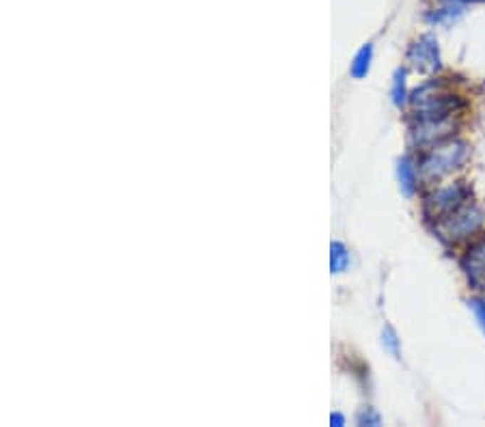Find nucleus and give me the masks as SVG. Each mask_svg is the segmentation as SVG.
<instances>
[{"label":"nucleus","mask_w":485,"mask_h":427,"mask_svg":"<svg viewBox=\"0 0 485 427\" xmlns=\"http://www.w3.org/2000/svg\"><path fill=\"white\" fill-rule=\"evenodd\" d=\"M410 102H412V110H414L419 121H425V119H449L464 106V102L457 95L447 93L444 87L440 83H436V80L429 83V85H423L421 89H417L412 93Z\"/></svg>","instance_id":"nucleus-1"},{"label":"nucleus","mask_w":485,"mask_h":427,"mask_svg":"<svg viewBox=\"0 0 485 427\" xmlns=\"http://www.w3.org/2000/svg\"><path fill=\"white\" fill-rule=\"evenodd\" d=\"M470 147L461 140H447L438 142V145L429 147V154L421 160V173L425 179H440L457 169L468 160Z\"/></svg>","instance_id":"nucleus-2"},{"label":"nucleus","mask_w":485,"mask_h":427,"mask_svg":"<svg viewBox=\"0 0 485 427\" xmlns=\"http://www.w3.org/2000/svg\"><path fill=\"white\" fill-rule=\"evenodd\" d=\"M468 199H470L468 186L464 181H457L453 186H447V188H440V190L427 194L423 201V214L427 221L442 223L453 211H457L461 205H466Z\"/></svg>","instance_id":"nucleus-3"},{"label":"nucleus","mask_w":485,"mask_h":427,"mask_svg":"<svg viewBox=\"0 0 485 427\" xmlns=\"http://www.w3.org/2000/svg\"><path fill=\"white\" fill-rule=\"evenodd\" d=\"M485 223V214L476 205H461L457 211H453L451 216L442 221V229L451 240H461L472 233H476Z\"/></svg>","instance_id":"nucleus-4"},{"label":"nucleus","mask_w":485,"mask_h":427,"mask_svg":"<svg viewBox=\"0 0 485 427\" xmlns=\"http://www.w3.org/2000/svg\"><path fill=\"white\" fill-rule=\"evenodd\" d=\"M408 63L419 71H427V74L438 71L442 67L438 41L432 35H425L419 41H414L408 50Z\"/></svg>","instance_id":"nucleus-5"},{"label":"nucleus","mask_w":485,"mask_h":427,"mask_svg":"<svg viewBox=\"0 0 485 427\" xmlns=\"http://www.w3.org/2000/svg\"><path fill=\"white\" fill-rule=\"evenodd\" d=\"M461 270L474 290H485V236L466 248L461 257Z\"/></svg>","instance_id":"nucleus-6"},{"label":"nucleus","mask_w":485,"mask_h":427,"mask_svg":"<svg viewBox=\"0 0 485 427\" xmlns=\"http://www.w3.org/2000/svg\"><path fill=\"white\" fill-rule=\"evenodd\" d=\"M453 127H455L453 117H449V119H425V121H419L412 136H414V142L419 147H434V145L444 142L451 136Z\"/></svg>","instance_id":"nucleus-7"},{"label":"nucleus","mask_w":485,"mask_h":427,"mask_svg":"<svg viewBox=\"0 0 485 427\" xmlns=\"http://www.w3.org/2000/svg\"><path fill=\"white\" fill-rule=\"evenodd\" d=\"M397 179L401 186V192L406 196H412L419 188V171L417 164L410 158H401L397 162Z\"/></svg>","instance_id":"nucleus-8"},{"label":"nucleus","mask_w":485,"mask_h":427,"mask_svg":"<svg viewBox=\"0 0 485 427\" xmlns=\"http://www.w3.org/2000/svg\"><path fill=\"white\" fill-rule=\"evenodd\" d=\"M371 60H373V43H365L356 56H354V63H352V76L356 80L365 78L369 74V69H371Z\"/></svg>","instance_id":"nucleus-9"},{"label":"nucleus","mask_w":485,"mask_h":427,"mask_svg":"<svg viewBox=\"0 0 485 427\" xmlns=\"http://www.w3.org/2000/svg\"><path fill=\"white\" fill-rule=\"evenodd\" d=\"M390 97L392 104L397 108L406 106L408 102V85H406V69H397L395 76H392V89H390Z\"/></svg>","instance_id":"nucleus-10"},{"label":"nucleus","mask_w":485,"mask_h":427,"mask_svg":"<svg viewBox=\"0 0 485 427\" xmlns=\"http://www.w3.org/2000/svg\"><path fill=\"white\" fill-rule=\"evenodd\" d=\"M352 257H350V251L341 244V242H333L330 244V270L333 274H341L348 270Z\"/></svg>","instance_id":"nucleus-11"},{"label":"nucleus","mask_w":485,"mask_h":427,"mask_svg":"<svg viewBox=\"0 0 485 427\" xmlns=\"http://www.w3.org/2000/svg\"><path fill=\"white\" fill-rule=\"evenodd\" d=\"M382 343H384V347L395 356V359H399V356H401L399 339H397V334H395V330H392L390 326L384 328V332H382Z\"/></svg>","instance_id":"nucleus-12"},{"label":"nucleus","mask_w":485,"mask_h":427,"mask_svg":"<svg viewBox=\"0 0 485 427\" xmlns=\"http://www.w3.org/2000/svg\"><path fill=\"white\" fill-rule=\"evenodd\" d=\"M468 309L474 313V317H476V322H479L481 330L485 332V300H481V298H472V300H468Z\"/></svg>","instance_id":"nucleus-13"},{"label":"nucleus","mask_w":485,"mask_h":427,"mask_svg":"<svg viewBox=\"0 0 485 427\" xmlns=\"http://www.w3.org/2000/svg\"><path fill=\"white\" fill-rule=\"evenodd\" d=\"M358 423H360V425H365V423H367V425H380V416H377L371 408H367V410L360 414Z\"/></svg>","instance_id":"nucleus-14"},{"label":"nucleus","mask_w":485,"mask_h":427,"mask_svg":"<svg viewBox=\"0 0 485 427\" xmlns=\"http://www.w3.org/2000/svg\"><path fill=\"white\" fill-rule=\"evenodd\" d=\"M330 425L343 427V425H345V416H343L341 412H333V414H330Z\"/></svg>","instance_id":"nucleus-15"},{"label":"nucleus","mask_w":485,"mask_h":427,"mask_svg":"<svg viewBox=\"0 0 485 427\" xmlns=\"http://www.w3.org/2000/svg\"><path fill=\"white\" fill-rule=\"evenodd\" d=\"M444 3H455V5H466V3H479V0H444Z\"/></svg>","instance_id":"nucleus-16"}]
</instances>
